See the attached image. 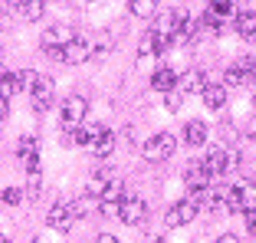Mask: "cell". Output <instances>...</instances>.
<instances>
[{"label": "cell", "instance_id": "cell-1", "mask_svg": "<svg viewBox=\"0 0 256 243\" xmlns=\"http://www.w3.org/2000/svg\"><path fill=\"white\" fill-rule=\"evenodd\" d=\"M174 148H178V138H174L171 132H158V135H151L148 142L142 144V158L148 161V164H161V161H168L174 154Z\"/></svg>", "mask_w": 256, "mask_h": 243}, {"label": "cell", "instance_id": "cell-2", "mask_svg": "<svg viewBox=\"0 0 256 243\" xmlns=\"http://www.w3.org/2000/svg\"><path fill=\"white\" fill-rule=\"evenodd\" d=\"M72 40H76V30L69 23H53V26L43 30V36H40V50H43L46 56H62V50H66Z\"/></svg>", "mask_w": 256, "mask_h": 243}, {"label": "cell", "instance_id": "cell-3", "mask_svg": "<svg viewBox=\"0 0 256 243\" xmlns=\"http://www.w3.org/2000/svg\"><path fill=\"white\" fill-rule=\"evenodd\" d=\"M224 198H226V210L230 214H250L256 210V184L240 181L230 190H224Z\"/></svg>", "mask_w": 256, "mask_h": 243}, {"label": "cell", "instance_id": "cell-4", "mask_svg": "<svg viewBox=\"0 0 256 243\" xmlns=\"http://www.w3.org/2000/svg\"><path fill=\"white\" fill-rule=\"evenodd\" d=\"M30 102H33V112L36 115H46L56 102V82L50 76H33V86H30Z\"/></svg>", "mask_w": 256, "mask_h": 243}, {"label": "cell", "instance_id": "cell-5", "mask_svg": "<svg viewBox=\"0 0 256 243\" xmlns=\"http://www.w3.org/2000/svg\"><path fill=\"white\" fill-rule=\"evenodd\" d=\"M118 220L125 224V227H138V224L148 220V204H144L138 194H125L118 204Z\"/></svg>", "mask_w": 256, "mask_h": 243}, {"label": "cell", "instance_id": "cell-6", "mask_svg": "<svg viewBox=\"0 0 256 243\" xmlns=\"http://www.w3.org/2000/svg\"><path fill=\"white\" fill-rule=\"evenodd\" d=\"M86 115H89V99H86V96H69V99L62 102V128L66 132L79 128L86 122Z\"/></svg>", "mask_w": 256, "mask_h": 243}, {"label": "cell", "instance_id": "cell-7", "mask_svg": "<svg viewBox=\"0 0 256 243\" xmlns=\"http://www.w3.org/2000/svg\"><path fill=\"white\" fill-rule=\"evenodd\" d=\"M92 56H96V43H92L89 36H79V33H76V40L62 50L60 60L66 62V66H82L86 60H92Z\"/></svg>", "mask_w": 256, "mask_h": 243}, {"label": "cell", "instance_id": "cell-8", "mask_svg": "<svg viewBox=\"0 0 256 243\" xmlns=\"http://www.w3.org/2000/svg\"><path fill=\"white\" fill-rule=\"evenodd\" d=\"M16 158H20V164H23V171L26 174H43V164H40V144H36V138H20V144H16Z\"/></svg>", "mask_w": 256, "mask_h": 243}, {"label": "cell", "instance_id": "cell-9", "mask_svg": "<svg viewBox=\"0 0 256 243\" xmlns=\"http://www.w3.org/2000/svg\"><path fill=\"white\" fill-rule=\"evenodd\" d=\"M256 76V60L253 56H243V60H236V62H230L226 66V72H224V82L226 86H243V82H250V79Z\"/></svg>", "mask_w": 256, "mask_h": 243}, {"label": "cell", "instance_id": "cell-10", "mask_svg": "<svg viewBox=\"0 0 256 243\" xmlns=\"http://www.w3.org/2000/svg\"><path fill=\"white\" fill-rule=\"evenodd\" d=\"M197 214H200V204H197V200H190V198L188 200H178V204L168 210L164 224H168V227H188Z\"/></svg>", "mask_w": 256, "mask_h": 243}, {"label": "cell", "instance_id": "cell-11", "mask_svg": "<svg viewBox=\"0 0 256 243\" xmlns=\"http://www.w3.org/2000/svg\"><path fill=\"white\" fill-rule=\"evenodd\" d=\"M10 4H14V20L23 23H36L46 14V0H10Z\"/></svg>", "mask_w": 256, "mask_h": 243}, {"label": "cell", "instance_id": "cell-12", "mask_svg": "<svg viewBox=\"0 0 256 243\" xmlns=\"http://www.w3.org/2000/svg\"><path fill=\"white\" fill-rule=\"evenodd\" d=\"M72 220H76V214H72V204H69V200H56V204L50 207V227L53 230L69 234V230H72Z\"/></svg>", "mask_w": 256, "mask_h": 243}, {"label": "cell", "instance_id": "cell-13", "mask_svg": "<svg viewBox=\"0 0 256 243\" xmlns=\"http://www.w3.org/2000/svg\"><path fill=\"white\" fill-rule=\"evenodd\" d=\"M207 72L204 69H188L184 76H178V89H181V96H200L204 89H207Z\"/></svg>", "mask_w": 256, "mask_h": 243}, {"label": "cell", "instance_id": "cell-14", "mask_svg": "<svg viewBox=\"0 0 256 243\" xmlns=\"http://www.w3.org/2000/svg\"><path fill=\"white\" fill-rule=\"evenodd\" d=\"M204 164H207V171H210V178L230 174V148H224V144H217V148H210V152H207V158H204Z\"/></svg>", "mask_w": 256, "mask_h": 243}, {"label": "cell", "instance_id": "cell-15", "mask_svg": "<svg viewBox=\"0 0 256 243\" xmlns=\"http://www.w3.org/2000/svg\"><path fill=\"white\" fill-rule=\"evenodd\" d=\"M115 181V171H108V168H98V171H92V178H89V184H86V190H89L92 198H98L102 200V194L108 190V184Z\"/></svg>", "mask_w": 256, "mask_h": 243}, {"label": "cell", "instance_id": "cell-16", "mask_svg": "<svg viewBox=\"0 0 256 243\" xmlns=\"http://www.w3.org/2000/svg\"><path fill=\"white\" fill-rule=\"evenodd\" d=\"M161 50H164V46H161L158 33H154V30H144L142 43H138V60H148V56H158Z\"/></svg>", "mask_w": 256, "mask_h": 243}, {"label": "cell", "instance_id": "cell-17", "mask_svg": "<svg viewBox=\"0 0 256 243\" xmlns=\"http://www.w3.org/2000/svg\"><path fill=\"white\" fill-rule=\"evenodd\" d=\"M151 89L174 92V89H178V72H174V69H158V72L151 76Z\"/></svg>", "mask_w": 256, "mask_h": 243}, {"label": "cell", "instance_id": "cell-18", "mask_svg": "<svg viewBox=\"0 0 256 243\" xmlns=\"http://www.w3.org/2000/svg\"><path fill=\"white\" fill-rule=\"evenodd\" d=\"M236 33H240L243 40H256V10L236 14Z\"/></svg>", "mask_w": 256, "mask_h": 243}, {"label": "cell", "instance_id": "cell-19", "mask_svg": "<svg viewBox=\"0 0 256 243\" xmlns=\"http://www.w3.org/2000/svg\"><path fill=\"white\" fill-rule=\"evenodd\" d=\"M112 152H115V135L108 128H102V132H98V138L92 142V154H96V158H108Z\"/></svg>", "mask_w": 256, "mask_h": 243}, {"label": "cell", "instance_id": "cell-20", "mask_svg": "<svg viewBox=\"0 0 256 243\" xmlns=\"http://www.w3.org/2000/svg\"><path fill=\"white\" fill-rule=\"evenodd\" d=\"M184 142L190 148H200L207 142V122H188V128H184Z\"/></svg>", "mask_w": 256, "mask_h": 243}, {"label": "cell", "instance_id": "cell-21", "mask_svg": "<svg viewBox=\"0 0 256 243\" xmlns=\"http://www.w3.org/2000/svg\"><path fill=\"white\" fill-rule=\"evenodd\" d=\"M102 210V207H98V198H92L89 190H86L82 198L76 200L72 204V214H76V220H79V217H92V214H98Z\"/></svg>", "mask_w": 256, "mask_h": 243}, {"label": "cell", "instance_id": "cell-22", "mask_svg": "<svg viewBox=\"0 0 256 243\" xmlns=\"http://www.w3.org/2000/svg\"><path fill=\"white\" fill-rule=\"evenodd\" d=\"M200 96H204V106L207 108H224L226 106V86H207Z\"/></svg>", "mask_w": 256, "mask_h": 243}, {"label": "cell", "instance_id": "cell-23", "mask_svg": "<svg viewBox=\"0 0 256 243\" xmlns=\"http://www.w3.org/2000/svg\"><path fill=\"white\" fill-rule=\"evenodd\" d=\"M98 132H102V125H89V122H82L79 128H72V142L76 144H89V148H92V142L98 138Z\"/></svg>", "mask_w": 256, "mask_h": 243}, {"label": "cell", "instance_id": "cell-24", "mask_svg": "<svg viewBox=\"0 0 256 243\" xmlns=\"http://www.w3.org/2000/svg\"><path fill=\"white\" fill-rule=\"evenodd\" d=\"M158 4H161V0H128V10H132V16H142V20H148V16H154Z\"/></svg>", "mask_w": 256, "mask_h": 243}, {"label": "cell", "instance_id": "cell-25", "mask_svg": "<svg viewBox=\"0 0 256 243\" xmlns=\"http://www.w3.org/2000/svg\"><path fill=\"white\" fill-rule=\"evenodd\" d=\"M207 14L214 16V20H230L234 16V0H210V7H207Z\"/></svg>", "mask_w": 256, "mask_h": 243}, {"label": "cell", "instance_id": "cell-26", "mask_svg": "<svg viewBox=\"0 0 256 243\" xmlns=\"http://www.w3.org/2000/svg\"><path fill=\"white\" fill-rule=\"evenodd\" d=\"M224 207H226V198L220 194V190H210V194H207V200L200 204V210H207V214H220Z\"/></svg>", "mask_w": 256, "mask_h": 243}, {"label": "cell", "instance_id": "cell-27", "mask_svg": "<svg viewBox=\"0 0 256 243\" xmlns=\"http://www.w3.org/2000/svg\"><path fill=\"white\" fill-rule=\"evenodd\" d=\"M23 200H26V194H23L20 188H7V190H4V204H10V207H20Z\"/></svg>", "mask_w": 256, "mask_h": 243}, {"label": "cell", "instance_id": "cell-28", "mask_svg": "<svg viewBox=\"0 0 256 243\" xmlns=\"http://www.w3.org/2000/svg\"><path fill=\"white\" fill-rule=\"evenodd\" d=\"M181 102H184L181 89H174V92H168V108H171V112H178V108H181Z\"/></svg>", "mask_w": 256, "mask_h": 243}, {"label": "cell", "instance_id": "cell-29", "mask_svg": "<svg viewBox=\"0 0 256 243\" xmlns=\"http://www.w3.org/2000/svg\"><path fill=\"white\" fill-rule=\"evenodd\" d=\"M7 115H10V99H4V96H0V125L7 122Z\"/></svg>", "mask_w": 256, "mask_h": 243}, {"label": "cell", "instance_id": "cell-30", "mask_svg": "<svg viewBox=\"0 0 256 243\" xmlns=\"http://www.w3.org/2000/svg\"><path fill=\"white\" fill-rule=\"evenodd\" d=\"M214 243H240V236H236V234H224V236H217Z\"/></svg>", "mask_w": 256, "mask_h": 243}, {"label": "cell", "instance_id": "cell-31", "mask_svg": "<svg viewBox=\"0 0 256 243\" xmlns=\"http://www.w3.org/2000/svg\"><path fill=\"white\" fill-rule=\"evenodd\" d=\"M98 243H118V240H115L112 234H98Z\"/></svg>", "mask_w": 256, "mask_h": 243}, {"label": "cell", "instance_id": "cell-32", "mask_svg": "<svg viewBox=\"0 0 256 243\" xmlns=\"http://www.w3.org/2000/svg\"><path fill=\"white\" fill-rule=\"evenodd\" d=\"M250 138H253V142H256V125H253V128H250Z\"/></svg>", "mask_w": 256, "mask_h": 243}, {"label": "cell", "instance_id": "cell-33", "mask_svg": "<svg viewBox=\"0 0 256 243\" xmlns=\"http://www.w3.org/2000/svg\"><path fill=\"white\" fill-rule=\"evenodd\" d=\"M4 76H7V69H4V66H0V82H4Z\"/></svg>", "mask_w": 256, "mask_h": 243}, {"label": "cell", "instance_id": "cell-34", "mask_svg": "<svg viewBox=\"0 0 256 243\" xmlns=\"http://www.w3.org/2000/svg\"><path fill=\"white\" fill-rule=\"evenodd\" d=\"M0 243H10V240H7V236H0Z\"/></svg>", "mask_w": 256, "mask_h": 243}, {"label": "cell", "instance_id": "cell-35", "mask_svg": "<svg viewBox=\"0 0 256 243\" xmlns=\"http://www.w3.org/2000/svg\"><path fill=\"white\" fill-rule=\"evenodd\" d=\"M253 108H256V96H253Z\"/></svg>", "mask_w": 256, "mask_h": 243}, {"label": "cell", "instance_id": "cell-36", "mask_svg": "<svg viewBox=\"0 0 256 243\" xmlns=\"http://www.w3.org/2000/svg\"><path fill=\"white\" fill-rule=\"evenodd\" d=\"M33 243H43V240H33Z\"/></svg>", "mask_w": 256, "mask_h": 243}]
</instances>
